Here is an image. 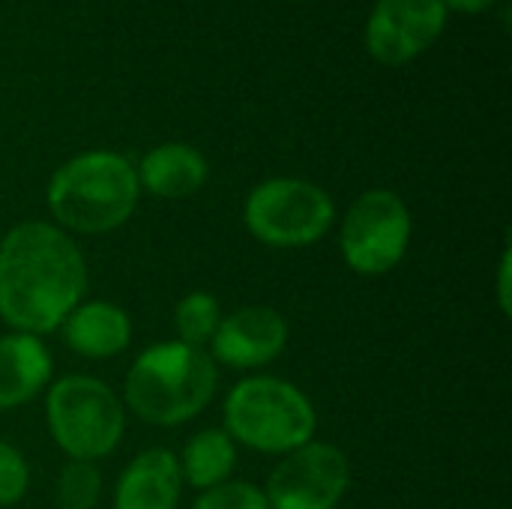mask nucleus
Returning a JSON list of instances; mask_svg holds the SVG:
<instances>
[{
  "label": "nucleus",
  "mask_w": 512,
  "mask_h": 509,
  "mask_svg": "<svg viewBox=\"0 0 512 509\" xmlns=\"http://www.w3.org/2000/svg\"><path fill=\"white\" fill-rule=\"evenodd\" d=\"M87 294L81 246L45 219L12 225L0 240V321L15 333H57Z\"/></svg>",
  "instance_id": "obj_1"
},
{
  "label": "nucleus",
  "mask_w": 512,
  "mask_h": 509,
  "mask_svg": "<svg viewBox=\"0 0 512 509\" xmlns=\"http://www.w3.org/2000/svg\"><path fill=\"white\" fill-rule=\"evenodd\" d=\"M219 387V366L204 348L177 339L144 348L123 381V405L147 426L174 429L201 417Z\"/></svg>",
  "instance_id": "obj_2"
},
{
  "label": "nucleus",
  "mask_w": 512,
  "mask_h": 509,
  "mask_svg": "<svg viewBox=\"0 0 512 509\" xmlns=\"http://www.w3.org/2000/svg\"><path fill=\"white\" fill-rule=\"evenodd\" d=\"M141 198L135 165L114 150H87L66 159L48 180L51 222L66 234H111L123 228Z\"/></svg>",
  "instance_id": "obj_3"
},
{
  "label": "nucleus",
  "mask_w": 512,
  "mask_h": 509,
  "mask_svg": "<svg viewBox=\"0 0 512 509\" xmlns=\"http://www.w3.org/2000/svg\"><path fill=\"white\" fill-rule=\"evenodd\" d=\"M225 432L234 444L264 456H285L309 444L318 432L312 399L276 375H249L225 396Z\"/></svg>",
  "instance_id": "obj_4"
},
{
  "label": "nucleus",
  "mask_w": 512,
  "mask_h": 509,
  "mask_svg": "<svg viewBox=\"0 0 512 509\" xmlns=\"http://www.w3.org/2000/svg\"><path fill=\"white\" fill-rule=\"evenodd\" d=\"M45 426L66 459L99 462L126 435V405L102 378L63 375L45 390Z\"/></svg>",
  "instance_id": "obj_5"
},
{
  "label": "nucleus",
  "mask_w": 512,
  "mask_h": 509,
  "mask_svg": "<svg viewBox=\"0 0 512 509\" xmlns=\"http://www.w3.org/2000/svg\"><path fill=\"white\" fill-rule=\"evenodd\" d=\"M243 222L270 249H309L333 228L336 204L312 180L270 177L246 195Z\"/></svg>",
  "instance_id": "obj_6"
},
{
  "label": "nucleus",
  "mask_w": 512,
  "mask_h": 509,
  "mask_svg": "<svg viewBox=\"0 0 512 509\" xmlns=\"http://www.w3.org/2000/svg\"><path fill=\"white\" fill-rule=\"evenodd\" d=\"M414 219L393 189H366L348 207L339 228V252L360 276H387L408 255Z\"/></svg>",
  "instance_id": "obj_7"
},
{
  "label": "nucleus",
  "mask_w": 512,
  "mask_h": 509,
  "mask_svg": "<svg viewBox=\"0 0 512 509\" xmlns=\"http://www.w3.org/2000/svg\"><path fill=\"white\" fill-rule=\"evenodd\" d=\"M351 489L348 456L327 441L309 444L279 456L267 477L264 498L270 509H336Z\"/></svg>",
  "instance_id": "obj_8"
},
{
  "label": "nucleus",
  "mask_w": 512,
  "mask_h": 509,
  "mask_svg": "<svg viewBox=\"0 0 512 509\" xmlns=\"http://www.w3.org/2000/svg\"><path fill=\"white\" fill-rule=\"evenodd\" d=\"M444 27V0H378L366 24V48L384 66H405L432 48Z\"/></svg>",
  "instance_id": "obj_9"
},
{
  "label": "nucleus",
  "mask_w": 512,
  "mask_h": 509,
  "mask_svg": "<svg viewBox=\"0 0 512 509\" xmlns=\"http://www.w3.org/2000/svg\"><path fill=\"white\" fill-rule=\"evenodd\" d=\"M288 321L273 306H240L222 315L216 336L210 339V357L216 366L237 372H258L282 357L288 348Z\"/></svg>",
  "instance_id": "obj_10"
},
{
  "label": "nucleus",
  "mask_w": 512,
  "mask_h": 509,
  "mask_svg": "<svg viewBox=\"0 0 512 509\" xmlns=\"http://www.w3.org/2000/svg\"><path fill=\"white\" fill-rule=\"evenodd\" d=\"M183 477L168 447L141 450L114 483V509H177Z\"/></svg>",
  "instance_id": "obj_11"
},
{
  "label": "nucleus",
  "mask_w": 512,
  "mask_h": 509,
  "mask_svg": "<svg viewBox=\"0 0 512 509\" xmlns=\"http://www.w3.org/2000/svg\"><path fill=\"white\" fill-rule=\"evenodd\" d=\"M66 348L87 360L120 357L132 342V318L108 300H81L60 324Z\"/></svg>",
  "instance_id": "obj_12"
},
{
  "label": "nucleus",
  "mask_w": 512,
  "mask_h": 509,
  "mask_svg": "<svg viewBox=\"0 0 512 509\" xmlns=\"http://www.w3.org/2000/svg\"><path fill=\"white\" fill-rule=\"evenodd\" d=\"M54 381V357L45 339L9 330L0 336V411L33 402Z\"/></svg>",
  "instance_id": "obj_13"
},
{
  "label": "nucleus",
  "mask_w": 512,
  "mask_h": 509,
  "mask_svg": "<svg viewBox=\"0 0 512 509\" xmlns=\"http://www.w3.org/2000/svg\"><path fill=\"white\" fill-rule=\"evenodd\" d=\"M141 192L162 201H183L204 189L210 165L201 150L183 141H165L144 153L135 168Z\"/></svg>",
  "instance_id": "obj_14"
},
{
  "label": "nucleus",
  "mask_w": 512,
  "mask_h": 509,
  "mask_svg": "<svg viewBox=\"0 0 512 509\" xmlns=\"http://www.w3.org/2000/svg\"><path fill=\"white\" fill-rule=\"evenodd\" d=\"M183 486L195 492H207L219 483H228L237 468V444L225 429H201L195 432L183 453L177 456Z\"/></svg>",
  "instance_id": "obj_15"
},
{
  "label": "nucleus",
  "mask_w": 512,
  "mask_h": 509,
  "mask_svg": "<svg viewBox=\"0 0 512 509\" xmlns=\"http://www.w3.org/2000/svg\"><path fill=\"white\" fill-rule=\"evenodd\" d=\"M222 321V306L210 291H189L174 306V333L177 342L192 348H207Z\"/></svg>",
  "instance_id": "obj_16"
},
{
  "label": "nucleus",
  "mask_w": 512,
  "mask_h": 509,
  "mask_svg": "<svg viewBox=\"0 0 512 509\" xmlns=\"http://www.w3.org/2000/svg\"><path fill=\"white\" fill-rule=\"evenodd\" d=\"M57 507L60 509H96L102 498V474L96 462L66 459V465L57 474Z\"/></svg>",
  "instance_id": "obj_17"
},
{
  "label": "nucleus",
  "mask_w": 512,
  "mask_h": 509,
  "mask_svg": "<svg viewBox=\"0 0 512 509\" xmlns=\"http://www.w3.org/2000/svg\"><path fill=\"white\" fill-rule=\"evenodd\" d=\"M192 509H270V504L264 498V489L243 480H228L207 492H198Z\"/></svg>",
  "instance_id": "obj_18"
},
{
  "label": "nucleus",
  "mask_w": 512,
  "mask_h": 509,
  "mask_svg": "<svg viewBox=\"0 0 512 509\" xmlns=\"http://www.w3.org/2000/svg\"><path fill=\"white\" fill-rule=\"evenodd\" d=\"M27 489H30V465L24 453L9 441H0V509L24 501Z\"/></svg>",
  "instance_id": "obj_19"
},
{
  "label": "nucleus",
  "mask_w": 512,
  "mask_h": 509,
  "mask_svg": "<svg viewBox=\"0 0 512 509\" xmlns=\"http://www.w3.org/2000/svg\"><path fill=\"white\" fill-rule=\"evenodd\" d=\"M510 273H512V249L510 243L504 246V252H501V261H498V309H501V315L504 318H510L512 312V282H510Z\"/></svg>",
  "instance_id": "obj_20"
},
{
  "label": "nucleus",
  "mask_w": 512,
  "mask_h": 509,
  "mask_svg": "<svg viewBox=\"0 0 512 509\" xmlns=\"http://www.w3.org/2000/svg\"><path fill=\"white\" fill-rule=\"evenodd\" d=\"M498 0H444L447 9H456V12H465V15H477V12H486L492 9Z\"/></svg>",
  "instance_id": "obj_21"
}]
</instances>
